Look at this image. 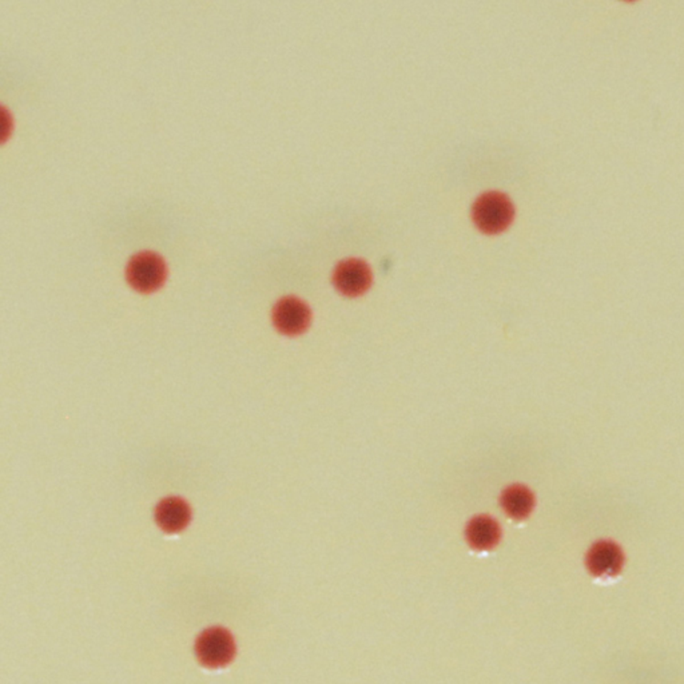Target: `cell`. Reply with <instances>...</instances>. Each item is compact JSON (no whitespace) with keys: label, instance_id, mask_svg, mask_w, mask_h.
<instances>
[{"label":"cell","instance_id":"obj_1","mask_svg":"<svg viewBox=\"0 0 684 684\" xmlns=\"http://www.w3.org/2000/svg\"><path fill=\"white\" fill-rule=\"evenodd\" d=\"M513 206L510 199L500 193H488L478 199L473 207L476 226L488 235H498L512 222Z\"/></svg>","mask_w":684,"mask_h":684},{"label":"cell","instance_id":"obj_2","mask_svg":"<svg viewBox=\"0 0 684 684\" xmlns=\"http://www.w3.org/2000/svg\"><path fill=\"white\" fill-rule=\"evenodd\" d=\"M195 652L201 665L219 668L229 665L235 658V639L225 628H210L198 637Z\"/></svg>","mask_w":684,"mask_h":684},{"label":"cell","instance_id":"obj_3","mask_svg":"<svg viewBox=\"0 0 684 684\" xmlns=\"http://www.w3.org/2000/svg\"><path fill=\"white\" fill-rule=\"evenodd\" d=\"M166 279L163 259L154 253H141L132 257L127 267V279L135 290L152 293L163 287Z\"/></svg>","mask_w":684,"mask_h":684},{"label":"cell","instance_id":"obj_4","mask_svg":"<svg viewBox=\"0 0 684 684\" xmlns=\"http://www.w3.org/2000/svg\"><path fill=\"white\" fill-rule=\"evenodd\" d=\"M622 550L613 542H596L587 555V568L591 576L600 583L613 582L622 573Z\"/></svg>","mask_w":684,"mask_h":684},{"label":"cell","instance_id":"obj_5","mask_svg":"<svg viewBox=\"0 0 684 684\" xmlns=\"http://www.w3.org/2000/svg\"><path fill=\"white\" fill-rule=\"evenodd\" d=\"M273 321L281 333L297 336L307 331L310 322V310L299 299L287 297L274 308Z\"/></svg>","mask_w":684,"mask_h":684},{"label":"cell","instance_id":"obj_6","mask_svg":"<svg viewBox=\"0 0 684 684\" xmlns=\"http://www.w3.org/2000/svg\"><path fill=\"white\" fill-rule=\"evenodd\" d=\"M371 279L368 265L359 259L342 262L334 273V285L345 296H360L368 290Z\"/></svg>","mask_w":684,"mask_h":684},{"label":"cell","instance_id":"obj_7","mask_svg":"<svg viewBox=\"0 0 684 684\" xmlns=\"http://www.w3.org/2000/svg\"><path fill=\"white\" fill-rule=\"evenodd\" d=\"M190 518V507L180 498L164 499L158 504L155 512L158 525L167 533L181 532L189 524Z\"/></svg>","mask_w":684,"mask_h":684},{"label":"cell","instance_id":"obj_8","mask_svg":"<svg viewBox=\"0 0 684 684\" xmlns=\"http://www.w3.org/2000/svg\"><path fill=\"white\" fill-rule=\"evenodd\" d=\"M499 531L498 524L489 518L475 519L469 522L468 528H467V538L468 542L475 548H480V550H487V548L493 547L499 541Z\"/></svg>","mask_w":684,"mask_h":684},{"label":"cell","instance_id":"obj_9","mask_svg":"<svg viewBox=\"0 0 684 684\" xmlns=\"http://www.w3.org/2000/svg\"><path fill=\"white\" fill-rule=\"evenodd\" d=\"M505 512L515 519H524L533 507V496L527 488L515 486L505 490L501 498Z\"/></svg>","mask_w":684,"mask_h":684}]
</instances>
